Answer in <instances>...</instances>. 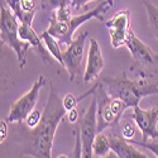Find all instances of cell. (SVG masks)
I'll return each mask as SVG.
<instances>
[{
  "label": "cell",
  "mask_w": 158,
  "mask_h": 158,
  "mask_svg": "<svg viewBox=\"0 0 158 158\" xmlns=\"http://www.w3.org/2000/svg\"><path fill=\"white\" fill-rule=\"evenodd\" d=\"M105 158H119V157H118V156H116L114 152H111V153H110L108 157H105Z\"/></svg>",
  "instance_id": "30"
},
{
  "label": "cell",
  "mask_w": 158,
  "mask_h": 158,
  "mask_svg": "<svg viewBox=\"0 0 158 158\" xmlns=\"http://www.w3.org/2000/svg\"><path fill=\"white\" fill-rule=\"evenodd\" d=\"M110 8L109 3L106 0H104V3H100L94 10L86 11L81 15H72L69 20L61 22L57 20L55 17H52L49 20V25L47 28V32L53 35L57 41L60 42L61 46H70L73 42V33L76 29L80 27L81 24L91 20V19H98L99 22H104L102 14Z\"/></svg>",
  "instance_id": "3"
},
{
  "label": "cell",
  "mask_w": 158,
  "mask_h": 158,
  "mask_svg": "<svg viewBox=\"0 0 158 158\" xmlns=\"http://www.w3.org/2000/svg\"><path fill=\"white\" fill-rule=\"evenodd\" d=\"M66 118H67L69 122L72 123V124L77 123V120H78V111H77V109L75 108V109L67 111V114H66Z\"/></svg>",
  "instance_id": "29"
},
{
  "label": "cell",
  "mask_w": 158,
  "mask_h": 158,
  "mask_svg": "<svg viewBox=\"0 0 158 158\" xmlns=\"http://www.w3.org/2000/svg\"><path fill=\"white\" fill-rule=\"evenodd\" d=\"M125 47L129 49L131 57H133L134 62H135V67L139 69V75L142 76V78H146L147 76H149V71H152L153 69L156 70L158 66V57L153 53V51L147 46L144 44L140 39L133 33V31H130Z\"/></svg>",
  "instance_id": "7"
},
{
  "label": "cell",
  "mask_w": 158,
  "mask_h": 158,
  "mask_svg": "<svg viewBox=\"0 0 158 158\" xmlns=\"http://www.w3.org/2000/svg\"><path fill=\"white\" fill-rule=\"evenodd\" d=\"M39 37H41L42 42L44 43L47 51L49 52V55L53 57L61 66H63V67H64V63H63V52H62V49H61L60 42L57 41V39H56L53 35H51L47 31H44Z\"/></svg>",
  "instance_id": "15"
},
{
  "label": "cell",
  "mask_w": 158,
  "mask_h": 158,
  "mask_svg": "<svg viewBox=\"0 0 158 158\" xmlns=\"http://www.w3.org/2000/svg\"><path fill=\"white\" fill-rule=\"evenodd\" d=\"M53 17H55L57 20H61V22L69 20V19L72 17V6H71V5H66V6L60 8L58 10H56V13H55Z\"/></svg>",
  "instance_id": "21"
},
{
  "label": "cell",
  "mask_w": 158,
  "mask_h": 158,
  "mask_svg": "<svg viewBox=\"0 0 158 158\" xmlns=\"http://www.w3.org/2000/svg\"><path fill=\"white\" fill-rule=\"evenodd\" d=\"M57 158H69V157H67V156H66V154H60V156H58Z\"/></svg>",
  "instance_id": "32"
},
{
  "label": "cell",
  "mask_w": 158,
  "mask_h": 158,
  "mask_svg": "<svg viewBox=\"0 0 158 158\" xmlns=\"http://www.w3.org/2000/svg\"><path fill=\"white\" fill-rule=\"evenodd\" d=\"M133 118L138 129L142 131V142L158 138V108L142 109L139 105L133 108Z\"/></svg>",
  "instance_id": "11"
},
{
  "label": "cell",
  "mask_w": 158,
  "mask_h": 158,
  "mask_svg": "<svg viewBox=\"0 0 158 158\" xmlns=\"http://www.w3.org/2000/svg\"><path fill=\"white\" fill-rule=\"evenodd\" d=\"M93 0H71V6L75 9H80V8H86L89 3H91Z\"/></svg>",
  "instance_id": "28"
},
{
  "label": "cell",
  "mask_w": 158,
  "mask_h": 158,
  "mask_svg": "<svg viewBox=\"0 0 158 158\" xmlns=\"http://www.w3.org/2000/svg\"><path fill=\"white\" fill-rule=\"evenodd\" d=\"M89 35V32H81L73 39V42L67 47L63 52V63L64 67L70 75V80L73 81V78L80 73L81 71V62L84 58V51H85V42Z\"/></svg>",
  "instance_id": "10"
},
{
  "label": "cell",
  "mask_w": 158,
  "mask_h": 158,
  "mask_svg": "<svg viewBox=\"0 0 158 158\" xmlns=\"http://www.w3.org/2000/svg\"><path fill=\"white\" fill-rule=\"evenodd\" d=\"M106 2L109 3V5H110V6H113V5H114V0H106Z\"/></svg>",
  "instance_id": "31"
},
{
  "label": "cell",
  "mask_w": 158,
  "mask_h": 158,
  "mask_svg": "<svg viewBox=\"0 0 158 158\" xmlns=\"http://www.w3.org/2000/svg\"><path fill=\"white\" fill-rule=\"evenodd\" d=\"M133 144H138V146H142V147H144V148H147V149H149L152 153H154L156 156H157V158H158V143H156V142H134L133 140Z\"/></svg>",
  "instance_id": "26"
},
{
  "label": "cell",
  "mask_w": 158,
  "mask_h": 158,
  "mask_svg": "<svg viewBox=\"0 0 158 158\" xmlns=\"http://www.w3.org/2000/svg\"><path fill=\"white\" fill-rule=\"evenodd\" d=\"M100 89L109 98L123 100L128 108L139 105L146 96L158 95V82H148L146 78L130 80L124 71L116 77H105Z\"/></svg>",
  "instance_id": "2"
},
{
  "label": "cell",
  "mask_w": 158,
  "mask_h": 158,
  "mask_svg": "<svg viewBox=\"0 0 158 158\" xmlns=\"http://www.w3.org/2000/svg\"><path fill=\"white\" fill-rule=\"evenodd\" d=\"M78 100H81V98H76L73 94H67V95L63 98L62 102H63L64 109L67 110V111H70V110H72V109L76 108V105H77Z\"/></svg>",
  "instance_id": "24"
},
{
  "label": "cell",
  "mask_w": 158,
  "mask_h": 158,
  "mask_svg": "<svg viewBox=\"0 0 158 158\" xmlns=\"http://www.w3.org/2000/svg\"><path fill=\"white\" fill-rule=\"evenodd\" d=\"M8 138V122L6 120H0V142H5Z\"/></svg>",
  "instance_id": "27"
},
{
  "label": "cell",
  "mask_w": 158,
  "mask_h": 158,
  "mask_svg": "<svg viewBox=\"0 0 158 158\" xmlns=\"http://www.w3.org/2000/svg\"><path fill=\"white\" fill-rule=\"evenodd\" d=\"M66 114L67 110L64 109L61 98L53 87V84H51L42 120L38 127L32 129L28 147L24 149L23 154L31 156L33 158H52V148H53L56 131Z\"/></svg>",
  "instance_id": "1"
},
{
  "label": "cell",
  "mask_w": 158,
  "mask_h": 158,
  "mask_svg": "<svg viewBox=\"0 0 158 158\" xmlns=\"http://www.w3.org/2000/svg\"><path fill=\"white\" fill-rule=\"evenodd\" d=\"M20 8L23 13L37 11V0H20Z\"/></svg>",
  "instance_id": "25"
},
{
  "label": "cell",
  "mask_w": 158,
  "mask_h": 158,
  "mask_svg": "<svg viewBox=\"0 0 158 158\" xmlns=\"http://www.w3.org/2000/svg\"><path fill=\"white\" fill-rule=\"evenodd\" d=\"M143 5L147 10L148 15V24L152 35L158 41V8L152 4L149 0H143Z\"/></svg>",
  "instance_id": "17"
},
{
  "label": "cell",
  "mask_w": 158,
  "mask_h": 158,
  "mask_svg": "<svg viewBox=\"0 0 158 158\" xmlns=\"http://www.w3.org/2000/svg\"><path fill=\"white\" fill-rule=\"evenodd\" d=\"M96 134H98V95L95 91L80 124L82 158H94L93 146Z\"/></svg>",
  "instance_id": "6"
},
{
  "label": "cell",
  "mask_w": 158,
  "mask_h": 158,
  "mask_svg": "<svg viewBox=\"0 0 158 158\" xmlns=\"http://www.w3.org/2000/svg\"><path fill=\"white\" fill-rule=\"evenodd\" d=\"M46 85V77L43 75L39 76L34 81L32 89L25 95L19 98L14 104L11 105L9 115L6 116V122L9 123H22L25 120L31 111L34 110V106L38 101L39 93L42 87Z\"/></svg>",
  "instance_id": "8"
},
{
  "label": "cell",
  "mask_w": 158,
  "mask_h": 158,
  "mask_svg": "<svg viewBox=\"0 0 158 158\" xmlns=\"http://www.w3.org/2000/svg\"><path fill=\"white\" fill-rule=\"evenodd\" d=\"M109 31L111 46L114 48H120L125 46L128 35L130 33V13L128 9H122L105 22Z\"/></svg>",
  "instance_id": "9"
},
{
  "label": "cell",
  "mask_w": 158,
  "mask_h": 158,
  "mask_svg": "<svg viewBox=\"0 0 158 158\" xmlns=\"http://www.w3.org/2000/svg\"><path fill=\"white\" fill-rule=\"evenodd\" d=\"M19 19L15 17V14L10 10L9 6L0 8V38L2 43L8 44L13 51L15 52L19 67L23 70L25 66V55L29 49L31 44L25 41H22L19 37Z\"/></svg>",
  "instance_id": "4"
},
{
  "label": "cell",
  "mask_w": 158,
  "mask_h": 158,
  "mask_svg": "<svg viewBox=\"0 0 158 158\" xmlns=\"http://www.w3.org/2000/svg\"><path fill=\"white\" fill-rule=\"evenodd\" d=\"M66 5H71V0H42V8L44 10H58Z\"/></svg>",
  "instance_id": "20"
},
{
  "label": "cell",
  "mask_w": 158,
  "mask_h": 158,
  "mask_svg": "<svg viewBox=\"0 0 158 158\" xmlns=\"http://www.w3.org/2000/svg\"><path fill=\"white\" fill-rule=\"evenodd\" d=\"M105 67V61L101 53V48L99 42L95 38L90 39V46L87 51V61H86V67L84 72V82L90 84L95 80H98L99 75Z\"/></svg>",
  "instance_id": "12"
},
{
  "label": "cell",
  "mask_w": 158,
  "mask_h": 158,
  "mask_svg": "<svg viewBox=\"0 0 158 158\" xmlns=\"http://www.w3.org/2000/svg\"><path fill=\"white\" fill-rule=\"evenodd\" d=\"M6 5L10 8V10L14 13L15 17L19 19V22H23V17H24V13L20 8V0H5Z\"/></svg>",
  "instance_id": "22"
},
{
  "label": "cell",
  "mask_w": 158,
  "mask_h": 158,
  "mask_svg": "<svg viewBox=\"0 0 158 158\" xmlns=\"http://www.w3.org/2000/svg\"><path fill=\"white\" fill-rule=\"evenodd\" d=\"M18 33H19V37H20L22 41L28 42L31 44V47H33L37 51V53L41 56V58L42 60L44 58V62H48V53L49 52L47 51L41 37L34 32V29L32 28L31 24H20Z\"/></svg>",
  "instance_id": "14"
},
{
  "label": "cell",
  "mask_w": 158,
  "mask_h": 158,
  "mask_svg": "<svg viewBox=\"0 0 158 158\" xmlns=\"http://www.w3.org/2000/svg\"><path fill=\"white\" fill-rule=\"evenodd\" d=\"M111 152H114L119 158H149L144 153H142L139 149H137L133 144L128 143L127 139L123 137L111 134L109 137Z\"/></svg>",
  "instance_id": "13"
},
{
  "label": "cell",
  "mask_w": 158,
  "mask_h": 158,
  "mask_svg": "<svg viewBox=\"0 0 158 158\" xmlns=\"http://www.w3.org/2000/svg\"><path fill=\"white\" fill-rule=\"evenodd\" d=\"M94 156L99 158L108 157L111 153V146H110V139L108 135H105L104 133H98L94 140Z\"/></svg>",
  "instance_id": "16"
},
{
  "label": "cell",
  "mask_w": 158,
  "mask_h": 158,
  "mask_svg": "<svg viewBox=\"0 0 158 158\" xmlns=\"http://www.w3.org/2000/svg\"><path fill=\"white\" fill-rule=\"evenodd\" d=\"M73 158H82V146H81L80 128H76V129H75V147H73Z\"/></svg>",
  "instance_id": "23"
},
{
  "label": "cell",
  "mask_w": 158,
  "mask_h": 158,
  "mask_svg": "<svg viewBox=\"0 0 158 158\" xmlns=\"http://www.w3.org/2000/svg\"><path fill=\"white\" fill-rule=\"evenodd\" d=\"M101 99L98 98V133H102L104 129L113 127L122 120L127 104L120 99L109 98L100 89Z\"/></svg>",
  "instance_id": "5"
},
{
  "label": "cell",
  "mask_w": 158,
  "mask_h": 158,
  "mask_svg": "<svg viewBox=\"0 0 158 158\" xmlns=\"http://www.w3.org/2000/svg\"><path fill=\"white\" fill-rule=\"evenodd\" d=\"M42 116H43V113H42V111L34 109L33 111H31V113L28 114V116L25 118L24 122H25V124H27V127H28L29 129H34L35 127L39 125V123H41Z\"/></svg>",
  "instance_id": "18"
},
{
  "label": "cell",
  "mask_w": 158,
  "mask_h": 158,
  "mask_svg": "<svg viewBox=\"0 0 158 158\" xmlns=\"http://www.w3.org/2000/svg\"><path fill=\"white\" fill-rule=\"evenodd\" d=\"M137 124L130 122V120H125L123 123V127H122V135L124 139L127 140H131L135 135V131H137Z\"/></svg>",
  "instance_id": "19"
}]
</instances>
